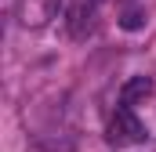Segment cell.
<instances>
[{
    "instance_id": "1",
    "label": "cell",
    "mask_w": 156,
    "mask_h": 152,
    "mask_svg": "<svg viewBox=\"0 0 156 152\" xmlns=\"http://www.w3.org/2000/svg\"><path fill=\"white\" fill-rule=\"evenodd\" d=\"M105 141L113 149H127V145H138L145 141V127L142 119L131 112V105H120L116 112L109 116V127H105Z\"/></svg>"
},
{
    "instance_id": "5",
    "label": "cell",
    "mask_w": 156,
    "mask_h": 152,
    "mask_svg": "<svg viewBox=\"0 0 156 152\" xmlns=\"http://www.w3.org/2000/svg\"><path fill=\"white\" fill-rule=\"evenodd\" d=\"M142 26H145V11H142V7H123V11H120V29L134 33V29H142Z\"/></svg>"
},
{
    "instance_id": "4",
    "label": "cell",
    "mask_w": 156,
    "mask_h": 152,
    "mask_svg": "<svg viewBox=\"0 0 156 152\" xmlns=\"http://www.w3.org/2000/svg\"><path fill=\"white\" fill-rule=\"evenodd\" d=\"M153 94V80L149 76H131L123 87H120V105H138Z\"/></svg>"
},
{
    "instance_id": "2",
    "label": "cell",
    "mask_w": 156,
    "mask_h": 152,
    "mask_svg": "<svg viewBox=\"0 0 156 152\" xmlns=\"http://www.w3.org/2000/svg\"><path fill=\"white\" fill-rule=\"evenodd\" d=\"M62 0H18L15 4V18L22 29H44L55 15H58Z\"/></svg>"
},
{
    "instance_id": "3",
    "label": "cell",
    "mask_w": 156,
    "mask_h": 152,
    "mask_svg": "<svg viewBox=\"0 0 156 152\" xmlns=\"http://www.w3.org/2000/svg\"><path fill=\"white\" fill-rule=\"evenodd\" d=\"M94 18H98V0H76L66 15V29L73 40H87L94 33Z\"/></svg>"
}]
</instances>
